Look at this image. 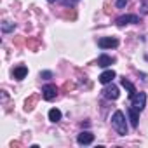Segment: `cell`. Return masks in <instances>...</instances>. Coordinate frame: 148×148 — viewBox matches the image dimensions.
I'll list each match as a JSON object with an SVG mask.
<instances>
[{"label":"cell","mask_w":148,"mask_h":148,"mask_svg":"<svg viewBox=\"0 0 148 148\" xmlns=\"http://www.w3.org/2000/svg\"><path fill=\"white\" fill-rule=\"evenodd\" d=\"M98 45L101 49H115V47H119V38H115V37H101L98 40Z\"/></svg>","instance_id":"3"},{"label":"cell","mask_w":148,"mask_h":148,"mask_svg":"<svg viewBox=\"0 0 148 148\" xmlns=\"http://www.w3.org/2000/svg\"><path fill=\"white\" fill-rule=\"evenodd\" d=\"M120 84H122V87H125V89H127V92H129V96H131V98L136 94V87H134L127 79H122V80H120Z\"/></svg>","instance_id":"12"},{"label":"cell","mask_w":148,"mask_h":148,"mask_svg":"<svg viewBox=\"0 0 148 148\" xmlns=\"http://www.w3.org/2000/svg\"><path fill=\"white\" fill-rule=\"evenodd\" d=\"M143 14H148V0H145V2H143Z\"/></svg>","instance_id":"19"},{"label":"cell","mask_w":148,"mask_h":148,"mask_svg":"<svg viewBox=\"0 0 148 148\" xmlns=\"http://www.w3.org/2000/svg\"><path fill=\"white\" fill-rule=\"evenodd\" d=\"M115 63V58H110V56H106V54H101L99 58H98V64L101 66V68H106V66H110V64H113Z\"/></svg>","instance_id":"10"},{"label":"cell","mask_w":148,"mask_h":148,"mask_svg":"<svg viewBox=\"0 0 148 148\" xmlns=\"http://www.w3.org/2000/svg\"><path fill=\"white\" fill-rule=\"evenodd\" d=\"M131 106L136 108L138 112H141V110L146 106V94H145V92H136V94L131 98Z\"/></svg>","instance_id":"2"},{"label":"cell","mask_w":148,"mask_h":148,"mask_svg":"<svg viewBox=\"0 0 148 148\" xmlns=\"http://www.w3.org/2000/svg\"><path fill=\"white\" fill-rule=\"evenodd\" d=\"M26 44H28V45H30V47H32L33 51H35V49H38V42H37L35 38H32V40H28Z\"/></svg>","instance_id":"16"},{"label":"cell","mask_w":148,"mask_h":148,"mask_svg":"<svg viewBox=\"0 0 148 148\" xmlns=\"http://www.w3.org/2000/svg\"><path fill=\"white\" fill-rule=\"evenodd\" d=\"M14 28H16V25L12 21H4L2 23V32L4 33H11V32H14Z\"/></svg>","instance_id":"15"},{"label":"cell","mask_w":148,"mask_h":148,"mask_svg":"<svg viewBox=\"0 0 148 148\" xmlns=\"http://www.w3.org/2000/svg\"><path fill=\"white\" fill-rule=\"evenodd\" d=\"M94 141V134L89 132V131H82L79 136H77V143L79 145H91Z\"/></svg>","instance_id":"7"},{"label":"cell","mask_w":148,"mask_h":148,"mask_svg":"<svg viewBox=\"0 0 148 148\" xmlns=\"http://www.w3.org/2000/svg\"><path fill=\"white\" fill-rule=\"evenodd\" d=\"M101 94H103V98H106V99H112V101H115L117 98H119V87L117 86H106L103 91H101Z\"/></svg>","instance_id":"5"},{"label":"cell","mask_w":148,"mask_h":148,"mask_svg":"<svg viewBox=\"0 0 148 148\" xmlns=\"http://www.w3.org/2000/svg\"><path fill=\"white\" fill-rule=\"evenodd\" d=\"M12 75H14V79H18V80H23L26 75H28V68L26 66H16L14 70H12Z\"/></svg>","instance_id":"8"},{"label":"cell","mask_w":148,"mask_h":148,"mask_svg":"<svg viewBox=\"0 0 148 148\" xmlns=\"http://www.w3.org/2000/svg\"><path fill=\"white\" fill-rule=\"evenodd\" d=\"M119 26H124V25H131V23H139V16H136V14H124V16H120V18H117V21H115Z\"/></svg>","instance_id":"6"},{"label":"cell","mask_w":148,"mask_h":148,"mask_svg":"<svg viewBox=\"0 0 148 148\" xmlns=\"http://www.w3.org/2000/svg\"><path fill=\"white\" fill-rule=\"evenodd\" d=\"M47 2H58V0H47Z\"/></svg>","instance_id":"20"},{"label":"cell","mask_w":148,"mask_h":148,"mask_svg":"<svg viewBox=\"0 0 148 148\" xmlns=\"http://www.w3.org/2000/svg\"><path fill=\"white\" fill-rule=\"evenodd\" d=\"M127 5V0H117V7L119 9H124Z\"/></svg>","instance_id":"17"},{"label":"cell","mask_w":148,"mask_h":148,"mask_svg":"<svg viewBox=\"0 0 148 148\" xmlns=\"http://www.w3.org/2000/svg\"><path fill=\"white\" fill-rule=\"evenodd\" d=\"M113 79H115V71H113V70H106V71H103L101 75H99V82L105 84V86L110 84Z\"/></svg>","instance_id":"9"},{"label":"cell","mask_w":148,"mask_h":148,"mask_svg":"<svg viewBox=\"0 0 148 148\" xmlns=\"http://www.w3.org/2000/svg\"><path fill=\"white\" fill-rule=\"evenodd\" d=\"M127 115H129L131 125H132V127H138V120H139V117H138V110L131 106V108H127Z\"/></svg>","instance_id":"11"},{"label":"cell","mask_w":148,"mask_h":148,"mask_svg":"<svg viewBox=\"0 0 148 148\" xmlns=\"http://www.w3.org/2000/svg\"><path fill=\"white\" fill-rule=\"evenodd\" d=\"M112 125H113V129L120 136H125L127 134V122H125V117H124V113L120 110L112 115Z\"/></svg>","instance_id":"1"},{"label":"cell","mask_w":148,"mask_h":148,"mask_svg":"<svg viewBox=\"0 0 148 148\" xmlns=\"http://www.w3.org/2000/svg\"><path fill=\"white\" fill-rule=\"evenodd\" d=\"M37 99H38V96H37V94H35V96H32L30 99H26V103H25V110H26V112H32V110L35 108Z\"/></svg>","instance_id":"14"},{"label":"cell","mask_w":148,"mask_h":148,"mask_svg":"<svg viewBox=\"0 0 148 148\" xmlns=\"http://www.w3.org/2000/svg\"><path fill=\"white\" fill-rule=\"evenodd\" d=\"M49 120H51V122H59V120H61V112H59L58 108L49 110Z\"/></svg>","instance_id":"13"},{"label":"cell","mask_w":148,"mask_h":148,"mask_svg":"<svg viewBox=\"0 0 148 148\" xmlns=\"http://www.w3.org/2000/svg\"><path fill=\"white\" fill-rule=\"evenodd\" d=\"M40 77H42V79H51V77H52V73H51V71H42V73H40Z\"/></svg>","instance_id":"18"},{"label":"cell","mask_w":148,"mask_h":148,"mask_svg":"<svg viewBox=\"0 0 148 148\" xmlns=\"http://www.w3.org/2000/svg\"><path fill=\"white\" fill-rule=\"evenodd\" d=\"M42 96H44V99H45V101H52V99L58 96V87H56V86H52V84L44 86V87H42Z\"/></svg>","instance_id":"4"}]
</instances>
